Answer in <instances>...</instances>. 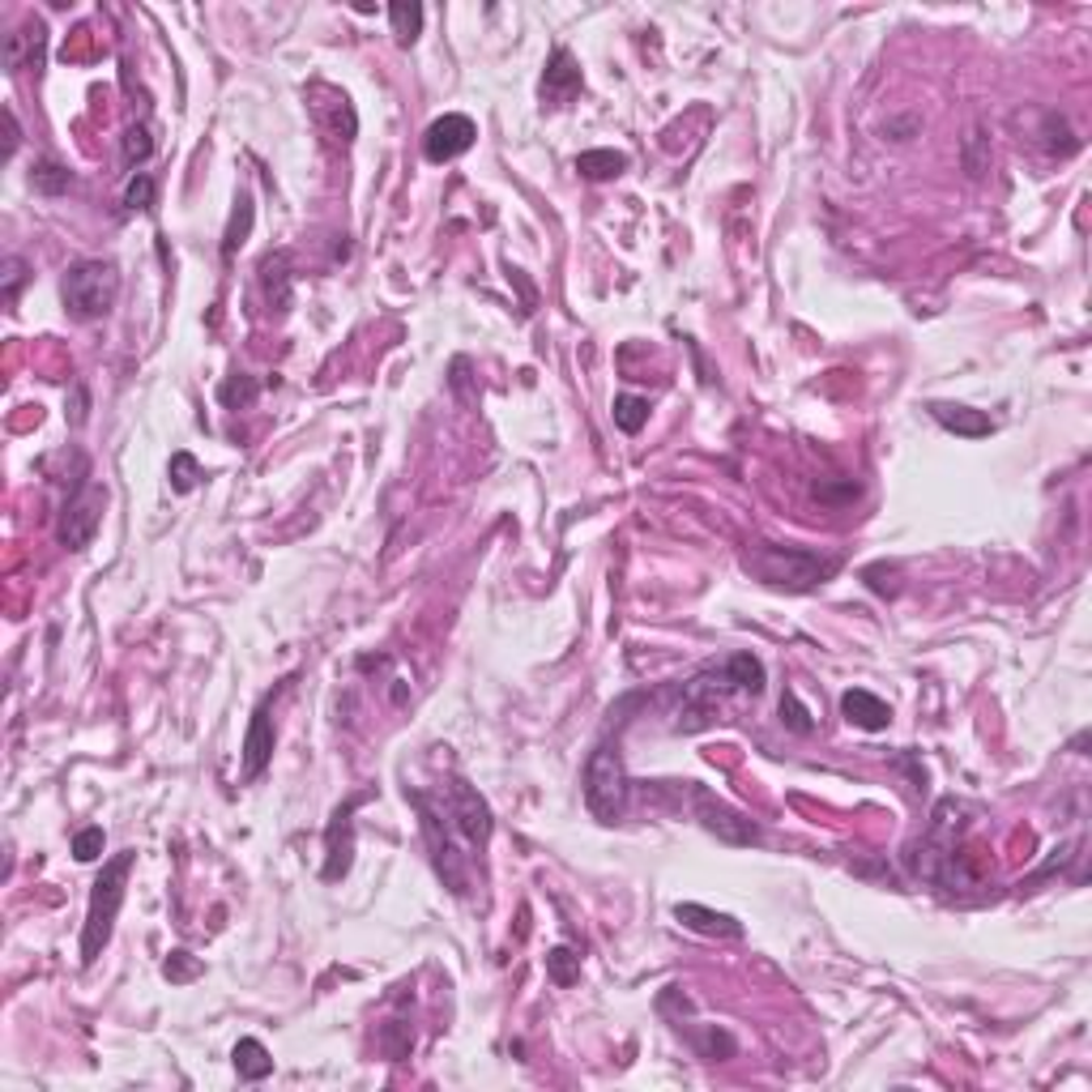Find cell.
Masks as SVG:
<instances>
[{"label":"cell","instance_id":"cell-37","mask_svg":"<svg viewBox=\"0 0 1092 1092\" xmlns=\"http://www.w3.org/2000/svg\"><path fill=\"white\" fill-rule=\"evenodd\" d=\"M384 1050H389V1058H393V1062H401V1058L414 1050V1037H410V1033H406V1029L393 1020V1024L384 1029Z\"/></svg>","mask_w":1092,"mask_h":1092},{"label":"cell","instance_id":"cell-15","mask_svg":"<svg viewBox=\"0 0 1092 1092\" xmlns=\"http://www.w3.org/2000/svg\"><path fill=\"white\" fill-rule=\"evenodd\" d=\"M324 98H330V107H334V116H324V102H312V112H316V129L330 137L334 146H351L355 142V129H359V120H355V107H351V98L346 94H330V86H324Z\"/></svg>","mask_w":1092,"mask_h":1092},{"label":"cell","instance_id":"cell-32","mask_svg":"<svg viewBox=\"0 0 1092 1092\" xmlns=\"http://www.w3.org/2000/svg\"><path fill=\"white\" fill-rule=\"evenodd\" d=\"M102 845H107L102 828H81V832L73 836V858H77V862H98V858H102Z\"/></svg>","mask_w":1092,"mask_h":1092},{"label":"cell","instance_id":"cell-26","mask_svg":"<svg viewBox=\"0 0 1092 1092\" xmlns=\"http://www.w3.org/2000/svg\"><path fill=\"white\" fill-rule=\"evenodd\" d=\"M261 397V384L252 380V376H231L223 389H218V401H223L227 410H244V406H252Z\"/></svg>","mask_w":1092,"mask_h":1092},{"label":"cell","instance_id":"cell-2","mask_svg":"<svg viewBox=\"0 0 1092 1092\" xmlns=\"http://www.w3.org/2000/svg\"><path fill=\"white\" fill-rule=\"evenodd\" d=\"M137 853L125 849L116 853L112 862H102L98 880L90 888V909H86V926H81V964L90 968L102 947L112 943V930H116V918H120V905H125V884H129V870H133Z\"/></svg>","mask_w":1092,"mask_h":1092},{"label":"cell","instance_id":"cell-19","mask_svg":"<svg viewBox=\"0 0 1092 1092\" xmlns=\"http://www.w3.org/2000/svg\"><path fill=\"white\" fill-rule=\"evenodd\" d=\"M231 1062H236L240 1079H248V1084H257V1079L274 1075V1054H269L257 1037H244V1041L231 1050Z\"/></svg>","mask_w":1092,"mask_h":1092},{"label":"cell","instance_id":"cell-9","mask_svg":"<svg viewBox=\"0 0 1092 1092\" xmlns=\"http://www.w3.org/2000/svg\"><path fill=\"white\" fill-rule=\"evenodd\" d=\"M688 798H692L696 820H700L717 841H726V845H759V824H751L742 811H734V807H730V803H721L717 794H709V790L692 786V790H688Z\"/></svg>","mask_w":1092,"mask_h":1092},{"label":"cell","instance_id":"cell-34","mask_svg":"<svg viewBox=\"0 0 1092 1092\" xmlns=\"http://www.w3.org/2000/svg\"><path fill=\"white\" fill-rule=\"evenodd\" d=\"M125 205H129V209H150V205H154V180H150L146 171H137V175L129 180V188H125Z\"/></svg>","mask_w":1092,"mask_h":1092},{"label":"cell","instance_id":"cell-28","mask_svg":"<svg viewBox=\"0 0 1092 1092\" xmlns=\"http://www.w3.org/2000/svg\"><path fill=\"white\" fill-rule=\"evenodd\" d=\"M31 180H35V188H39V192H48V196H60V192H69V184H73V171H64L60 163L43 158V163L31 171Z\"/></svg>","mask_w":1092,"mask_h":1092},{"label":"cell","instance_id":"cell-23","mask_svg":"<svg viewBox=\"0 0 1092 1092\" xmlns=\"http://www.w3.org/2000/svg\"><path fill=\"white\" fill-rule=\"evenodd\" d=\"M696 1050H700V1058H709V1062H726V1058L738 1054V1041H734L726 1029L704 1024V1029L696 1033Z\"/></svg>","mask_w":1092,"mask_h":1092},{"label":"cell","instance_id":"cell-29","mask_svg":"<svg viewBox=\"0 0 1092 1092\" xmlns=\"http://www.w3.org/2000/svg\"><path fill=\"white\" fill-rule=\"evenodd\" d=\"M986 167H991V142L981 137V129H968V137H964V171L977 180Z\"/></svg>","mask_w":1092,"mask_h":1092},{"label":"cell","instance_id":"cell-10","mask_svg":"<svg viewBox=\"0 0 1092 1092\" xmlns=\"http://www.w3.org/2000/svg\"><path fill=\"white\" fill-rule=\"evenodd\" d=\"M363 803V794H355V798H346L338 811H334V820H330V832H324V870H320V880L324 884H338V880H346L351 876V862H355V807Z\"/></svg>","mask_w":1092,"mask_h":1092},{"label":"cell","instance_id":"cell-31","mask_svg":"<svg viewBox=\"0 0 1092 1092\" xmlns=\"http://www.w3.org/2000/svg\"><path fill=\"white\" fill-rule=\"evenodd\" d=\"M782 721H786L794 734H811V730H815V721H811V709H807V704H803L794 692H786V696H782Z\"/></svg>","mask_w":1092,"mask_h":1092},{"label":"cell","instance_id":"cell-7","mask_svg":"<svg viewBox=\"0 0 1092 1092\" xmlns=\"http://www.w3.org/2000/svg\"><path fill=\"white\" fill-rule=\"evenodd\" d=\"M440 811H445V820L453 824V832L462 836L466 849H483V845L491 841V832H495V820H491L487 798H483L470 782H462V777H453V782L440 790Z\"/></svg>","mask_w":1092,"mask_h":1092},{"label":"cell","instance_id":"cell-12","mask_svg":"<svg viewBox=\"0 0 1092 1092\" xmlns=\"http://www.w3.org/2000/svg\"><path fill=\"white\" fill-rule=\"evenodd\" d=\"M48 56V26L39 18H26L14 35H5V69L10 73H26V69H43Z\"/></svg>","mask_w":1092,"mask_h":1092},{"label":"cell","instance_id":"cell-36","mask_svg":"<svg viewBox=\"0 0 1092 1092\" xmlns=\"http://www.w3.org/2000/svg\"><path fill=\"white\" fill-rule=\"evenodd\" d=\"M26 286V261L22 257H10L5 261V307L18 303V290Z\"/></svg>","mask_w":1092,"mask_h":1092},{"label":"cell","instance_id":"cell-8","mask_svg":"<svg viewBox=\"0 0 1092 1092\" xmlns=\"http://www.w3.org/2000/svg\"><path fill=\"white\" fill-rule=\"evenodd\" d=\"M102 508H107V491L98 483L81 478L69 491V500L60 508V525H56V538H60L64 551H86V546L94 542V533L102 525Z\"/></svg>","mask_w":1092,"mask_h":1092},{"label":"cell","instance_id":"cell-27","mask_svg":"<svg viewBox=\"0 0 1092 1092\" xmlns=\"http://www.w3.org/2000/svg\"><path fill=\"white\" fill-rule=\"evenodd\" d=\"M546 977H551L556 986H572V981L581 977V956H572L568 947L546 952Z\"/></svg>","mask_w":1092,"mask_h":1092},{"label":"cell","instance_id":"cell-21","mask_svg":"<svg viewBox=\"0 0 1092 1092\" xmlns=\"http://www.w3.org/2000/svg\"><path fill=\"white\" fill-rule=\"evenodd\" d=\"M577 171L585 180H615V175L627 171V154H619V150H585L577 158Z\"/></svg>","mask_w":1092,"mask_h":1092},{"label":"cell","instance_id":"cell-11","mask_svg":"<svg viewBox=\"0 0 1092 1092\" xmlns=\"http://www.w3.org/2000/svg\"><path fill=\"white\" fill-rule=\"evenodd\" d=\"M474 137H478L474 120L462 112H449L440 120H431V129L422 133V154H427V163H453L474 146Z\"/></svg>","mask_w":1092,"mask_h":1092},{"label":"cell","instance_id":"cell-24","mask_svg":"<svg viewBox=\"0 0 1092 1092\" xmlns=\"http://www.w3.org/2000/svg\"><path fill=\"white\" fill-rule=\"evenodd\" d=\"M389 22H393L397 43L410 48L422 35V5H414V0H410V5H406V0H401V5H389Z\"/></svg>","mask_w":1092,"mask_h":1092},{"label":"cell","instance_id":"cell-16","mask_svg":"<svg viewBox=\"0 0 1092 1092\" xmlns=\"http://www.w3.org/2000/svg\"><path fill=\"white\" fill-rule=\"evenodd\" d=\"M930 418H935L939 427L964 435V440H981V435L995 431V418H991V414H981V410H973V406H952V401H930Z\"/></svg>","mask_w":1092,"mask_h":1092},{"label":"cell","instance_id":"cell-14","mask_svg":"<svg viewBox=\"0 0 1092 1092\" xmlns=\"http://www.w3.org/2000/svg\"><path fill=\"white\" fill-rule=\"evenodd\" d=\"M577 90H581V64L568 48H556L551 60H546V73H542V98L546 102H568Z\"/></svg>","mask_w":1092,"mask_h":1092},{"label":"cell","instance_id":"cell-5","mask_svg":"<svg viewBox=\"0 0 1092 1092\" xmlns=\"http://www.w3.org/2000/svg\"><path fill=\"white\" fill-rule=\"evenodd\" d=\"M406 798H410V807H414L418 820H422V836H427V849H431L435 870H440V880H445L457 897H466V892H470V870H466V853H457L462 836L453 832V824L445 820L440 803H435L431 794L406 790Z\"/></svg>","mask_w":1092,"mask_h":1092},{"label":"cell","instance_id":"cell-22","mask_svg":"<svg viewBox=\"0 0 1092 1092\" xmlns=\"http://www.w3.org/2000/svg\"><path fill=\"white\" fill-rule=\"evenodd\" d=\"M248 231H252V196L244 192L240 201H236V213H231V223H227V236H223V257L231 261L236 252H240V244L248 240Z\"/></svg>","mask_w":1092,"mask_h":1092},{"label":"cell","instance_id":"cell-39","mask_svg":"<svg viewBox=\"0 0 1092 1092\" xmlns=\"http://www.w3.org/2000/svg\"><path fill=\"white\" fill-rule=\"evenodd\" d=\"M1084 747H1088V730H1084V734H1075V738H1071V751H1075V755H1084Z\"/></svg>","mask_w":1092,"mask_h":1092},{"label":"cell","instance_id":"cell-18","mask_svg":"<svg viewBox=\"0 0 1092 1092\" xmlns=\"http://www.w3.org/2000/svg\"><path fill=\"white\" fill-rule=\"evenodd\" d=\"M675 918L696 930V935H709V939H742V922L730 918V914H717V909H704V905H675Z\"/></svg>","mask_w":1092,"mask_h":1092},{"label":"cell","instance_id":"cell-30","mask_svg":"<svg viewBox=\"0 0 1092 1092\" xmlns=\"http://www.w3.org/2000/svg\"><path fill=\"white\" fill-rule=\"evenodd\" d=\"M120 154H125V167H137V163H146V158L154 154V137H150V129H146V125H133V129L125 133V146H120Z\"/></svg>","mask_w":1092,"mask_h":1092},{"label":"cell","instance_id":"cell-33","mask_svg":"<svg viewBox=\"0 0 1092 1092\" xmlns=\"http://www.w3.org/2000/svg\"><path fill=\"white\" fill-rule=\"evenodd\" d=\"M171 487H175L180 495H188V491L196 487V457H192V453H175V457H171Z\"/></svg>","mask_w":1092,"mask_h":1092},{"label":"cell","instance_id":"cell-35","mask_svg":"<svg viewBox=\"0 0 1092 1092\" xmlns=\"http://www.w3.org/2000/svg\"><path fill=\"white\" fill-rule=\"evenodd\" d=\"M196 973H201V964H196L188 952H171V956L163 960V977H167V981H192Z\"/></svg>","mask_w":1092,"mask_h":1092},{"label":"cell","instance_id":"cell-38","mask_svg":"<svg viewBox=\"0 0 1092 1092\" xmlns=\"http://www.w3.org/2000/svg\"><path fill=\"white\" fill-rule=\"evenodd\" d=\"M18 142H22V129H18V116L14 107H5V163L18 154Z\"/></svg>","mask_w":1092,"mask_h":1092},{"label":"cell","instance_id":"cell-1","mask_svg":"<svg viewBox=\"0 0 1092 1092\" xmlns=\"http://www.w3.org/2000/svg\"><path fill=\"white\" fill-rule=\"evenodd\" d=\"M759 692H764V662L751 658V653H730V658L709 662L688 679V688L679 696V713H675L679 721L675 726L688 730V734L704 730L717 717L726 696H759Z\"/></svg>","mask_w":1092,"mask_h":1092},{"label":"cell","instance_id":"cell-6","mask_svg":"<svg viewBox=\"0 0 1092 1092\" xmlns=\"http://www.w3.org/2000/svg\"><path fill=\"white\" fill-rule=\"evenodd\" d=\"M632 798V782L623 769V755L615 747H598L585 764V807L594 811L598 824H619Z\"/></svg>","mask_w":1092,"mask_h":1092},{"label":"cell","instance_id":"cell-13","mask_svg":"<svg viewBox=\"0 0 1092 1092\" xmlns=\"http://www.w3.org/2000/svg\"><path fill=\"white\" fill-rule=\"evenodd\" d=\"M269 704L274 696H265L252 713V726H248V738H244V782H257L269 759H274V721H269Z\"/></svg>","mask_w":1092,"mask_h":1092},{"label":"cell","instance_id":"cell-17","mask_svg":"<svg viewBox=\"0 0 1092 1092\" xmlns=\"http://www.w3.org/2000/svg\"><path fill=\"white\" fill-rule=\"evenodd\" d=\"M841 713H845V721L849 726H858V730H884L888 721H892V709L876 696V692H866V688H853V692H845L841 696Z\"/></svg>","mask_w":1092,"mask_h":1092},{"label":"cell","instance_id":"cell-4","mask_svg":"<svg viewBox=\"0 0 1092 1092\" xmlns=\"http://www.w3.org/2000/svg\"><path fill=\"white\" fill-rule=\"evenodd\" d=\"M116 295H120V274L112 261H77L64 269L60 299H64V312L81 324L102 320L116 307Z\"/></svg>","mask_w":1092,"mask_h":1092},{"label":"cell","instance_id":"cell-3","mask_svg":"<svg viewBox=\"0 0 1092 1092\" xmlns=\"http://www.w3.org/2000/svg\"><path fill=\"white\" fill-rule=\"evenodd\" d=\"M742 568H747L755 581H764V585L794 589V594H807V589L824 585V581L836 572L832 560H820V556H811V551H794V546H773V542L755 546V551L742 560Z\"/></svg>","mask_w":1092,"mask_h":1092},{"label":"cell","instance_id":"cell-25","mask_svg":"<svg viewBox=\"0 0 1092 1092\" xmlns=\"http://www.w3.org/2000/svg\"><path fill=\"white\" fill-rule=\"evenodd\" d=\"M644 422H648V401L636 397V393H619V397H615V427L627 431V435H636Z\"/></svg>","mask_w":1092,"mask_h":1092},{"label":"cell","instance_id":"cell-20","mask_svg":"<svg viewBox=\"0 0 1092 1092\" xmlns=\"http://www.w3.org/2000/svg\"><path fill=\"white\" fill-rule=\"evenodd\" d=\"M261 282H265L269 303H274L278 312H286V307H290V257H286V252L265 257V265H261Z\"/></svg>","mask_w":1092,"mask_h":1092}]
</instances>
